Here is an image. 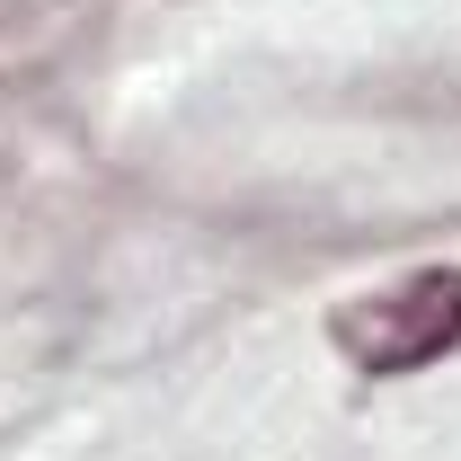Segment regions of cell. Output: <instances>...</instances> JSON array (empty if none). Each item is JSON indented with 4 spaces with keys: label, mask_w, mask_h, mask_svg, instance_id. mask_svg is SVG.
<instances>
[{
    "label": "cell",
    "mask_w": 461,
    "mask_h": 461,
    "mask_svg": "<svg viewBox=\"0 0 461 461\" xmlns=\"http://www.w3.org/2000/svg\"><path fill=\"white\" fill-rule=\"evenodd\" d=\"M329 338L355 373L391 382V373H426L461 346V267H426L391 293H364L329 320Z\"/></svg>",
    "instance_id": "cell-1"
}]
</instances>
